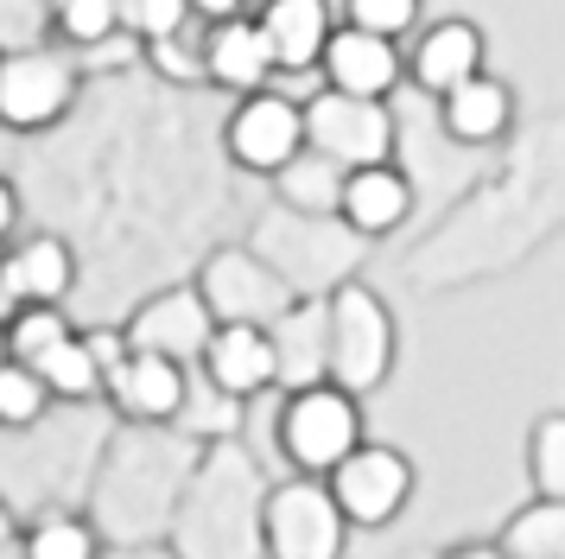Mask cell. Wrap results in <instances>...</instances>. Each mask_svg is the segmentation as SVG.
I'll list each match as a JSON object with an SVG mask.
<instances>
[{
  "label": "cell",
  "mask_w": 565,
  "mask_h": 559,
  "mask_svg": "<svg viewBox=\"0 0 565 559\" xmlns=\"http://www.w3.org/2000/svg\"><path fill=\"white\" fill-rule=\"evenodd\" d=\"M477 71H489V39L477 20H433L413 32L407 51V76L426 89V96H451L458 83H470Z\"/></svg>",
  "instance_id": "obj_13"
},
{
  "label": "cell",
  "mask_w": 565,
  "mask_h": 559,
  "mask_svg": "<svg viewBox=\"0 0 565 559\" xmlns=\"http://www.w3.org/2000/svg\"><path fill=\"white\" fill-rule=\"evenodd\" d=\"M394 356H401V330H394L387 299L362 280H343L324 299V381L369 401L394 376Z\"/></svg>",
  "instance_id": "obj_1"
},
{
  "label": "cell",
  "mask_w": 565,
  "mask_h": 559,
  "mask_svg": "<svg viewBox=\"0 0 565 559\" xmlns=\"http://www.w3.org/2000/svg\"><path fill=\"white\" fill-rule=\"evenodd\" d=\"M71 330L77 325L64 318V305H20V312H7V356H13V362H39V356H52Z\"/></svg>",
  "instance_id": "obj_23"
},
{
  "label": "cell",
  "mask_w": 565,
  "mask_h": 559,
  "mask_svg": "<svg viewBox=\"0 0 565 559\" xmlns=\"http://www.w3.org/2000/svg\"><path fill=\"white\" fill-rule=\"evenodd\" d=\"M52 413V388H45V376L32 369V362H0V426L7 432H26L39 426Z\"/></svg>",
  "instance_id": "obj_24"
},
{
  "label": "cell",
  "mask_w": 565,
  "mask_h": 559,
  "mask_svg": "<svg viewBox=\"0 0 565 559\" xmlns=\"http://www.w3.org/2000/svg\"><path fill=\"white\" fill-rule=\"evenodd\" d=\"M0 362H7V318H0Z\"/></svg>",
  "instance_id": "obj_33"
},
{
  "label": "cell",
  "mask_w": 565,
  "mask_h": 559,
  "mask_svg": "<svg viewBox=\"0 0 565 559\" xmlns=\"http://www.w3.org/2000/svg\"><path fill=\"white\" fill-rule=\"evenodd\" d=\"M223 152H230L235 172L280 178L306 152V96H292L280 83L255 89V96H235L230 122H223Z\"/></svg>",
  "instance_id": "obj_5"
},
{
  "label": "cell",
  "mask_w": 565,
  "mask_h": 559,
  "mask_svg": "<svg viewBox=\"0 0 565 559\" xmlns=\"http://www.w3.org/2000/svg\"><path fill=\"white\" fill-rule=\"evenodd\" d=\"M401 83H407V51H401V39H375V32H356V25L337 20V32L324 39V57H318V89L387 102Z\"/></svg>",
  "instance_id": "obj_10"
},
{
  "label": "cell",
  "mask_w": 565,
  "mask_h": 559,
  "mask_svg": "<svg viewBox=\"0 0 565 559\" xmlns=\"http://www.w3.org/2000/svg\"><path fill=\"white\" fill-rule=\"evenodd\" d=\"M438 127L458 147H495L514 127V83H502L495 71H477L451 96H438Z\"/></svg>",
  "instance_id": "obj_18"
},
{
  "label": "cell",
  "mask_w": 565,
  "mask_h": 559,
  "mask_svg": "<svg viewBox=\"0 0 565 559\" xmlns=\"http://www.w3.org/2000/svg\"><path fill=\"white\" fill-rule=\"evenodd\" d=\"M20 229V191H13V178L0 172V242Z\"/></svg>",
  "instance_id": "obj_31"
},
{
  "label": "cell",
  "mask_w": 565,
  "mask_h": 559,
  "mask_svg": "<svg viewBox=\"0 0 565 559\" xmlns=\"http://www.w3.org/2000/svg\"><path fill=\"white\" fill-rule=\"evenodd\" d=\"M274 184H280V198L292 203V210H331V217H337V184H343V172H337L331 159L299 152V159H292Z\"/></svg>",
  "instance_id": "obj_27"
},
{
  "label": "cell",
  "mask_w": 565,
  "mask_h": 559,
  "mask_svg": "<svg viewBox=\"0 0 565 559\" xmlns=\"http://www.w3.org/2000/svg\"><path fill=\"white\" fill-rule=\"evenodd\" d=\"M394 108L369 96H343V89H311L306 96V152L331 159L337 172H356V166H382L394 159Z\"/></svg>",
  "instance_id": "obj_7"
},
{
  "label": "cell",
  "mask_w": 565,
  "mask_h": 559,
  "mask_svg": "<svg viewBox=\"0 0 565 559\" xmlns=\"http://www.w3.org/2000/svg\"><path fill=\"white\" fill-rule=\"evenodd\" d=\"M438 559H509L495 540H463V547H445Z\"/></svg>",
  "instance_id": "obj_32"
},
{
  "label": "cell",
  "mask_w": 565,
  "mask_h": 559,
  "mask_svg": "<svg viewBox=\"0 0 565 559\" xmlns=\"http://www.w3.org/2000/svg\"><path fill=\"white\" fill-rule=\"evenodd\" d=\"M527 483L534 496H565V413H540L527 432Z\"/></svg>",
  "instance_id": "obj_26"
},
{
  "label": "cell",
  "mask_w": 565,
  "mask_h": 559,
  "mask_svg": "<svg viewBox=\"0 0 565 559\" xmlns=\"http://www.w3.org/2000/svg\"><path fill=\"white\" fill-rule=\"evenodd\" d=\"M198 369H204L210 394H223V401H255L267 388H280V356H274L267 325H216Z\"/></svg>",
  "instance_id": "obj_11"
},
{
  "label": "cell",
  "mask_w": 565,
  "mask_h": 559,
  "mask_svg": "<svg viewBox=\"0 0 565 559\" xmlns=\"http://www.w3.org/2000/svg\"><path fill=\"white\" fill-rule=\"evenodd\" d=\"M32 369L45 376L52 401H71V407L77 401H103V362H96V350H89L83 330H71V337H64L52 356H39Z\"/></svg>",
  "instance_id": "obj_21"
},
{
  "label": "cell",
  "mask_w": 565,
  "mask_h": 559,
  "mask_svg": "<svg viewBox=\"0 0 565 559\" xmlns=\"http://www.w3.org/2000/svg\"><path fill=\"white\" fill-rule=\"evenodd\" d=\"M204 83L235 89V96H255V89H274V83H280L274 45H267V32H260L255 13H235V20L204 25Z\"/></svg>",
  "instance_id": "obj_15"
},
{
  "label": "cell",
  "mask_w": 565,
  "mask_h": 559,
  "mask_svg": "<svg viewBox=\"0 0 565 559\" xmlns=\"http://www.w3.org/2000/svg\"><path fill=\"white\" fill-rule=\"evenodd\" d=\"M77 57L57 45L0 51V127L7 134H45L77 108Z\"/></svg>",
  "instance_id": "obj_4"
},
{
  "label": "cell",
  "mask_w": 565,
  "mask_h": 559,
  "mask_svg": "<svg viewBox=\"0 0 565 559\" xmlns=\"http://www.w3.org/2000/svg\"><path fill=\"white\" fill-rule=\"evenodd\" d=\"M413 217V178L382 159V166H356V172H343L337 184V223L362 235V242H382L394 229Z\"/></svg>",
  "instance_id": "obj_14"
},
{
  "label": "cell",
  "mask_w": 565,
  "mask_h": 559,
  "mask_svg": "<svg viewBox=\"0 0 565 559\" xmlns=\"http://www.w3.org/2000/svg\"><path fill=\"white\" fill-rule=\"evenodd\" d=\"M495 547L509 559H565V496H534V503H521L502 521L495 534Z\"/></svg>",
  "instance_id": "obj_20"
},
{
  "label": "cell",
  "mask_w": 565,
  "mask_h": 559,
  "mask_svg": "<svg viewBox=\"0 0 565 559\" xmlns=\"http://www.w3.org/2000/svg\"><path fill=\"white\" fill-rule=\"evenodd\" d=\"M20 559H103V534L83 515H39L20 534Z\"/></svg>",
  "instance_id": "obj_22"
},
{
  "label": "cell",
  "mask_w": 565,
  "mask_h": 559,
  "mask_svg": "<svg viewBox=\"0 0 565 559\" xmlns=\"http://www.w3.org/2000/svg\"><path fill=\"white\" fill-rule=\"evenodd\" d=\"M103 394L121 420H134V426H166V420H179L184 401H191V369H184V362H166V356L128 350L121 369L108 376Z\"/></svg>",
  "instance_id": "obj_12"
},
{
  "label": "cell",
  "mask_w": 565,
  "mask_h": 559,
  "mask_svg": "<svg viewBox=\"0 0 565 559\" xmlns=\"http://www.w3.org/2000/svg\"><path fill=\"white\" fill-rule=\"evenodd\" d=\"M7 312H13V305H7V286H0V318H7Z\"/></svg>",
  "instance_id": "obj_34"
},
{
  "label": "cell",
  "mask_w": 565,
  "mask_h": 559,
  "mask_svg": "<svg viewBox=\"0 0 565 559\" xmlns=\"http://www.w3.org/2000/svg\"><path fill=\"white\" fill-rule=\"evenodd\" d=\"M274 439H280V457L292 464V477H331L337 464L369 439V413H362V401L350 388L311 381V388L286 394Z\"/></svg>",
  "instance_id": "obj_2"
},
{
  "label": "cell",
  "mask_w": 565,
  "mask_h": 559,
  "mask_svg": "<svg viewBox=\"0 0 565 559\" xmlns=\"http://www.w3.org/2000/svg\"><path fill=\"white\" fill-rule=\"evenodd\" d=\"M0 286L7 305H64L77 286V254L64 235H20L13 249L0 254Z\"/></svg>",
  "instance_id": "obj_16"
},
{
  "label": "cell",
  "mask_w": 565,
  "mask_h": 559,
  "mask_svg": "<svg viewBox=\"0 0 565 559\" xmlns=\"http://www.w3.org/2000/svg\"><path fill=\"white\" fill-rule=\"evenodd\" d=\"M210 330H216V318H210V305L198 286H166V293H153V299L134 305V318L121 325V337H128V350H147V356H166V362H198L210 344Z\"/></svg>",
  "instance_id": "obj_9"
},
{
  "label": "cell",
  "mask_w": 565,
  "mask_h": 559,
  "mask_svg": "<svg viewBox=\"0 0 565 559\" xmlns=\"http://www.w3.org/2000/svg\"><path fill=\"white\" fill-rule=\"evenodd\" d=\"M235 13H248V0H191V20H198V25L235 20Z\"/></svg>",
  "instance_id": "obj_30"
},
{
  "label": "cell",
  "mask_w": 565,
  "mask_h": 559,
  "mask_svg": "<svg viewBox=\"0 0 565 559\" xmlns=\"http://www.w3.org/2000/svg\"><path fill=\"white\" fill-rule=\"evenodd\" d=\"M45 13L64 45H103L121 32V0H45Z\"/></svg>",
  "instance_id": "obj_25"
},
{
  "label": "cell",
  "mask_w": 565,
  "mask_h": 559,
  "mask_svg": "<svg viewBox=\"0 0 565 559\" xmlns=\"http://www.w3.org/2000/svg\"><path fill=\"white\" fill-rule=\"evenodd\" d=\"M260 547L267 559H343L350 521L331 503L324 477H286L260 503Z\"/></svg>",
  "instance_id": "obj_6"
},
{
  "label": "cell",
  "mask_w": 565,
  "mask_h": 559,
  "mask_svg": "<svg viewBox=\"0 0 565 559\" xmlns=\"http://www.w3.org/2000/svg\"><path fill=\"white\" fill-rule=\"evenodd\" d=\"M267 337H274V356H280V388L286 394L324 381V305L292 299L280 318L267 325Z\"/></svg>",
  "instance_id": "obj_19"
},
{
  "label": "cell",
  "mask_w": 565,
  "mask_h": 559,
  "mask_svg": "<svg viewBox=\"0 0 565 559\" xmlns=\"http://www.w3.org/2000/svg\"><path fill=\"white\" fill-rule=\"evenodd\" d=\"M184 25H198L191 20V0H121V32L147 39V51L179 39Z\"/></svg>",
  "instance_id": "obj_28"
},
{
  "label": "cell",
  "mask_w": 565,
  "mask_h": 559,
  "mask_svg": "<svg viewBox=\"0 0 565 559\" xmlns=\"http://www.w3.org/2000/svg\"><path fill=\"white\" fill-rule=\"evenodd\" d=\"M343 25L375 39H407L419 32V0H343Z\"/></svg>",
  "instance_id": "obj_29"
},
{
  "label": "cell",
  "mask_w": 565,
  "mask_h": 559,
  "mask_svg": "<svg viewBox=\"0 0 565 559\" xmlns=\"http://www.w3.org/2000/svg\"><path fill=\"white\" fill-rule=\"evenodd\" d=\"M255 20H260V32H267V45H274L280 76H318L324 39L337 32L331 0H260Z\"/></svg>",
  "instance_id": "obj_17"
},
{
  "label": "cell",
  "mask_w": 565,
  "mask_h": 559,
  "mask_svg": "<svg viewBox=\"0 0 565 559\" xmlns=\"http://www.w3.org/2000/svg\"><path fill=\"white\" fill-rule=\"evenodd\" d=\"M324 489H331V503L343 508L350 534H356V528L375 534V528H394V521L407 515L413 489H419V464H413L401 445L362 439L356 452H350L331 477H324Z\"/></svg>",
  "instance_id": "obj_3"
},
{
  "label": "cell",
  "mask_w": 565,
  "mask_h": 559,
  "mask_svg": "<svg viewBox=\"0 0 565 559\" xmlns=\"http://www.w3.org/2000/svg\"><path fill=\"white\" fill-rule=\"evenodd\" d=\"M198 293H204L216 325H274L286 305H292V286L242 249L210 254L204 274H198Z\"/></svg>",
  "instance_id": "obj_8"
}]
</instances>
